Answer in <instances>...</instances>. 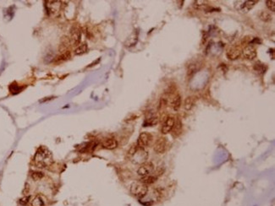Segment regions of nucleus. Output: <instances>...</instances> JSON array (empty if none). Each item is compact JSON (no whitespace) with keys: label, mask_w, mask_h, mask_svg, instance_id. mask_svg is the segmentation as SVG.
Segmentation results:
<instances>
[{"label":"nucleus","mask_w":275,"mask_h":206,"mask_svg":"<svg viewBox=\"0 0 275 206\" xmlns=\"http://www.w3.org/2000/svg\"><path fill=\"white\" fill-rule=\"evenodd\" d=\"M254 69L257 71L259 74H264L266 71L267 68L264 66V64H256L254 66Z\"/></svg>","instance_id":"25"},{"label":"nucleus","mask_w":275,"mask_h":206,"mask_svg":"<svg viewBox=\"0 0 275 206\" xmlns=\"http://www.w3.org/2000/svg\"><path fill=\"white\" fill-rule=\"evenodd\" d=\"M241 54L243 55L245 59H248V60H253L256 57H257V50L251 45H247L244 47V49L242 50Z\"/></svg>","instance_id":"9"},{"label":"nucleus","mask_w":275,"mask_h":206,"mask_svg":"<svg viewBox=\"0 0 275 206\" xmlns=\"http://www.w3.org/2000/svg\"><path fill=\"white\" fill-rule=\"evenodd\" d=\"M34 160L39 167H45L52 163V154L47 148L41 147L35 155Z\"/></svg>","instance_id":"2"},{"label":"nucleus","mask_w":275,"mask_h":206,"mask_svg":"<svg viewBox=\"0 0 275 206\" xmlns=\"http://www.w3.org/2000/svg\"><path fill=\"white\" fill-rule=\"evenodd\" d=\"M70 58V51H68V52H64V53H61L60 56L56 59L55 62L56 63H59V62L66 61V60H68Z\"/></svg>","instance_id":"22"},{"label":"nucleus","mask_w":275,"mask_h":206,"mask_svg":"<svg viewBox=\"0 0 275 206\" xmlns=\"http://www.w3.org/2000/svg\"><path fill=\"white\" fill-rule=\"evenodd\" d=\"M256 3H257V1H246L242 6H241V9L242 11H245V12H248L250 9H251L253 8Z\"/></svg>","instance_id":"17"},{"label":"nucleus","mask_w":275,"mask_h":206,"mask_svg":"<svg viewBox=\"0 0 275 206\" xmlns=\"http://www.w3.org/2000/svg\"><path fill=\"white\" fill-rule=\"evenodd\" d=\"M156 181H157V177H154V176H151V175H147L145 176V177H142V179H141V182H142V183H144V184L146 185L152 184V183H154Z\"/></svg>","instance_id":"16"},{"label":"nucleus","mask_w":275,"mask_h":206,"mask_svg":"<svg viewBox=\"0 0 275 206\" xmlns=\"http://www.w3.org/2000/svg\"><path fill=\"white\" fill-rule=\"evenodd\" d=\"M29 199H30V197H25V198H22L20 200V204H22V205H25L26 204L29 202Z\"/></svg>","instance_id":"28"},{"label":"nucleus","mask_w":275,"mask_h":206,"mask_svg":"<svg viewBox=\"0 0 275 206\" xmlns=\"http://www.w3.org/2000/svg\"><path fill=\"white\" fill-rule=\"evenodd\" d=\"M241 52H242V50H241V47L237 46V45H235V46L229 47L227 52H226V56L230 60H236L241 57Z\"/></svg>","instance_id":"7"},{"label":"nucleus","mask_w":275,"mask_h":206,"mask_svg":"<svg viewBox=\"0 0 275 206\" xmlns=\"http://www.w3.org/2000/svg\"><path fill=\"white\" fill-rule=\"evenodd\" d=\"M151 140H152V136L151 134L147 132H142L138 137L136 145L139 148L144 149L151 144Z\"/></svg>","instance_id":"4"},{"label":"nucleus","mask_w":275,"mask_h":206,"mask_svg":"<svg viewBox=\"0 0 275 206\" xmlns=\"http://www.w3.org/2000/svg\"><path fill=\"white\" fill-rule=\"evenodd\" d=\"M194 3H195L194 5H195L196 7H197V8H200V7H203L205 6V5H207V4H205V3H207L206 1H195Z\"/></svg>","instance_id":"27"},{"label":"nucleus","mask_w":275,"mask_h":206,"mask_svg":"<svg viewBox=\"0 0 275 206\" xmlns=\"http://www.w3.org/2000/svg\"><path fill=\"white\" fill-rule=\"evenodd\" d=\"M137 40H138L137 34L136 33H132L130 37H128V39H127L124 44H125L126 46H132L134 45H136V43L137 42Z\"/></svg>","instance_id":"15"},{"label":"nucleus","mask_w":275,"mask_h":206,"mask_svg":"<svg viewBox=\"0 0 275 206\" xmlns=\"http://www.w3.org/2000/svg\"><path fill=\"white\" fill-rule=\"evenodd\" d=\"M259 18L263 20V21L265 22H268V21H270L271 20H272V16L271 15L269 14L268 12H267V11H262V12L259 14Z\"/></svg>","instance_id":"23"},{"label":"nucleus","mask_w":275,"mask_h":206,"mask_svg":"<svg viewBox=\"0 0 275 206\" xmlns=\"http://www.w3.org/2000/svg\"><path fill=\"white\" fill-rule=\"evenodd\" d=\"M130 191L135 197L142 199L147 195L148 192V188H147V185L144 184L142 182H133L130 185Z\"/></svg>","instance_id":"3"},{"label":"nucleus","mask_w":275,"mask_h":206,"mask_svg":"<svg viewBox=\"0 0 275 206\" xmlns=\"http://www.w3.org/2000/svg\"><path fill=\"white\" fill-rule=\"evenodd\" d=\"M266 5L268 7V9L270 10V11H272V12H274L275 11V4H274V1H267L266 2Z\"/></svg>","instance_id":"26"},{"label":"nucleus","mask_w":275,"mask_h":206,"mask_svg":"<svg viewBox=\"0 0 275 206\" xmlns=\"http://www.w3.org/2000/svg\"><path fill=\"white\" fill-rule=\"evenodd\" d=\"M30 176L34 181H40L44 178L43 172H39V171H32V172H31Z\"/></svg>","instance_id":"19"},{"label":"nucleus","mask_w":275,"mask_h":206,"mask_svg":"<svg viewBox=\"0 0 275 206\" xmlns=\"http://www.w3.org/2000/svg\"><path fill=\"white\" fill-rule=\"evenodd\" d=\"M44 205V201L43 199L37 195L36 197H34L31 200V206H43Z\"/></svg>","instance_id":"21"},{"label":"nucleus","mask_w":275,"mask_h":206,"mask_svg":"<svg viewBox=\"0 0 275 206\" xmlns=\"http://www.w3.org/2000/svg\"><path fill=\"white\" fill-rule=\"evenodd\" d=\"M173 129H174V134H176V136L179 135V134L181 133V129H182V124H181V122H180L179 120H178L177 122H175Z\"/></svg>","instance_id":"24"},{"label":"nucleus","mask_w":275,"mask_h":206,"mask_svg":"<svg viewBox=\"0 0 275 206\" xmlns=\"http://www.w3.org/2000/svg\"><path fill=\"white\" fill-rule=\"evenodd\" d=\"M175 123V119L173 117H168L165 121H164V124L161 129V132L163 134H167L173 130V128Z\"/></svg>","instance_id":"8"},{"label":"nucleus","mask_w":275,"mask_h":206,"mask_svg":"<svg viewBox=\"0 0 275 206\" xmlns=\"http://www.w3.org/2000/svg\"><path fill=\"white\" fill-rule=\"evenodd\" d=\"M87 49H88V46H87V43L80 44V46H78L74 50V54L75 55H82L87 52Z\"/></svg>","instance_id":"18"},{"label":"nucleus","mask_w":275,"mask_h":206,"mask_svg":"<svg viewBox=\"0 0 275 206\" xmlns=\"http://www.w3.org/2000/svg\"><path fill=\"white\" fill-rule=\"evenodd\" d=\"M127 155L133 163L141 164V165L145 163L146 160H147V157H148L147 152L144 149L139 148L136 145H132L130 148Z\"/></svg>","instance_id":"1"},{"label":"nucleus","mask_w":275,"mask_h":206,"mask_svg":"<svg viewBox=\"0 0 275 206\" xmlns=\"http://www.w3.org/2000/svg\"><path fill=\"white\" fill-rule=\"evenodd\" d=\"M158 123V117L157 115L154 113V112H148L147 114L146 115V120H145V125H148L151 126L154 125Z\"/></svg>","instance_id":"14"},{"label":"nucleus","mask_w":275,"mask_h":206,"mask_svg":"<svg viewBox=\"0 0 275 206\" xmlns=\"http://www.w3.org/2000/svg\"><path fill=\"white\" fill-rule=\"evenodd\" d=\"M154 170V166L151 162H145L142 164L137 170V174L141 177L151 175V173Z\"/></svg>","instance_id":"6"},{"label":"nucleus","mask_w":275,"mask_h":206,"mask_svg":"<svg viewBox=\"0 0 275 206\" xmlns=\"http://www.w3.org/2000/svg\"><path fill=\"white\" fill-rule=\"evenodd\" d=\"M61 7L60 1H47L46 2V8L47 12L51 15H54L58 13Z\"/></svg>","instance_id":"10"},{"label":"nucleus","mask_w":275,"mask_h":206,"mask_svg":"<svg viewBox=\"0 0 275 206\" xmlns=\"http://www.w3.org/2000/svg\"><path fill=\"white\" fill-rule=\"evenodd\" d=\"M194 106V99L192 96H188L187 98L185 100V103H184V107L187 111H190Z\"/></svg>","instance_id":"20"},{"label":"nucleus","mask_w":275,"mask_h":206,"mask_svg":"<svg viewBox=\"0 0 275 206\" xmlns=\"http://www.w3.org/2000/svg\"><path fill=\"white\" fill-rule=\"evenodd\" d=\"M80 38H81V31L79 27H73L70 31V44L72 46H78L80 42Z\"/></svg>","instance_id":"5"},{"label":"nucleus","mask_w":275,"mask_h":206,"mask_svg":"<svg viewBox=\"0 0 275 206\" xmlns=\"http://www.w3.org/2000/svg\"><path fill=\"white\" fill-rule=\"evenodd\" d=\"M166 149V139L164 138H158L154 145V151L158 154H163Z\"/></svg>","instance_id":"11"},{"label":"nucleus","mask_w":275,"mask_h":206,"mask_svg":"<svg viewBox=\"0 0 275 206\" xmlns=\"http://www.w3.org/2000/svg\"><path fill=\"white\" fill-rule=\"evenodd\" d=\"M102 146L107 150H115L118 147V141L114 138H107L102 142Z\"/></svg>","instance_id":"12"},{"label":"nucleus","mask_w":275,"mask_h":206,"mask_svg":"<svg viewBox=\"0 0 275 206\" xmlns=\"http://www.w3.org/2000/svg\"><path fill=\"white\" fill-rule=\"evenodd\" d=\"M70 37H63L61 38V41H60V44H59V52H61V53H64L65 52H68L69 47L70 46Z\"/></svg>","instance_id":"13"}]
</instances>
